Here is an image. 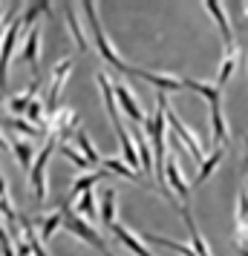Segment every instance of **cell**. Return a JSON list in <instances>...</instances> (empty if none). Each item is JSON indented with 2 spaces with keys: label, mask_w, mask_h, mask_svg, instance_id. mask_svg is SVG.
I'll list each match as a JSON object with an SVG mask.
<instances>
[{
  "label": "cell",
  "mask_w": 248,
  "mask_h": 256,
  "mask_svg": "<svg viewBox=\"0 0 248 256\" xmlns=\"http://www.w3.org/2000/svg\"><path fill=\"white\" fill-rule=\"evenodd\" d=\"M84 14H87V24H90V35H93L95 46H98V52H101V58L113 66V70H118L121 75H133V66L130 64H124V60L118 58L116 46L110 44V38H107L104 26H101V20H98V12H95V3H84L81 6Z\"/></svg>",
  "instance_id": "obj_1"
},
{
  "label": "cell",
  "mask_w": 248,
  "mask_h": 256,
  "mask_svg": "<svg viewBox=\"0 0 248 256\" xmlns=\"http://www.w3.org/2000/svg\"><path fill=\"white\" fill-rule=\"evenodd\" d=\"M61 208H64V228H67V230H70L72 236H78L81 242H87L90 248H95L98 254H104V256H116L113 250H110V248H107L104 236H101V233L95 230V228L90 224V222H84L81 216L75 213V210H70V198H67V202H64Z\"/></svg>",
  "instance_id": "obj_2"
},
{
  "label": "cell",
  "mask_w": 248,
  "mask_h": 256,
  "mask_svg": "<svg viewBox=\"0 0 248 256\" xmlns=\"http://www.w3.org/2000/svg\"><path fill=\"white\" fill-rule=\"evenodd\" d=\"M58 147V138L55 136H47V144H44V150L35 156V164H32V173H29V190L35 193V202L38 204H44L49 196V182H47V164H49V156L52 150Z\"/></svg>",
  "instance_id": "obj_3"
},
{
  "label": "cell",
  "mask_w": 248,
  "mask_h": 256,
  "mask_svg": "<svg viewBox=\"0 0 248 256\" xmlns=\"http://www.w3.org/2000/svg\"><path fill=\"white\" fill-rule=\"evenodd\" d=\"M165 118H167V124H170V130L179 136V141L185 144V150L190 152V158H193L196 164L205 162V158H208V152H205V147H202L199 136H196V132H190V130L185 127V121H182V118H179L170 106H165Z\"/></svg>",
  "instance_id": "obj_4"
},
{
  "label": "cell",
  "mask_w": 248,
  "mask_h": 256,
  "mask_svg": "<svg viewBox=\"0 0 248 256\" xmlns=\"http://www.w3.org/2000/svg\"><path fill=\"white\" fill-rule=\"evenodd\" d=\"M21 29H24V20H21V14H15L12 24H9V32H3V44H0V95H3L6 84H9V60L15 55Z\"/></svg>",
  "instance_id": "obj_5"
},
{
  "label": "cell",
  "mask_w": 248,
  "mask_h": 256,
  "mask_svg": "<svg viewBox=\"0 0 248 256\" xmlns=\"http://www.w3.org/2000/svg\"><path fill=\"white\" fill-rule=\"evenodd\" d=\"M72 58H61L58 66L52 70V84H49L47 95H44V106H47L49 116H55V110H58V98H61V90H64V84H67V78L72 75Z\"/></svg>",
  "instance_id": "obj_6"
},
{
  "label": "cell",
  "mask_w": 248,
  "mask_h": 256,
  "mask_svg": "<svg viewBox=\"0 0 248 256\" xmlns=\"http://www.w3.org/2000/svg\"><path fill=\"white\" fill-rule=\"evenodd\" d=\"M205 9H208V14H211L213 20H216V26H219L225 55H236V40H234V32H231V20H228V14H225V6L219 0H208Z\"/></svg>",
  "instance_id": "obj_7"
},
{
  "label": "cell",
  "mask_w": 248,
  "mask_h": 256,
  "mask_svg": "<svg viewBox=\"0 0 248 256\" xmlns=\"http://www.w3.org/2000/svg\"><path fill=\"white\" fill-rule=\"evenodd\" d=\"M113 92H116L118 110H124V116L130 118L136 127H142L144 112H142V106H139V101H136V95L130 92V86H124V81H113Z\"/></svg>",
  "instance_id": "obj_8"
},
{
  "label": "cell",
  "mask_w": 248,
  "mask_h": 256,
  "mask_svg": "<svg viewBox=\"0 0 248 256\" xmlns=\"http://www.w3.org/2000/svg\"><path fill=\"white\" fill-rule=\"evenodd\" d=\"M133 75L142 78L144 84L156 86V92H182V78L179 75H162V72H150V70H142V66H133Z\"/></svg>",
  "instance_id": "obj_9"
},
{
  "label": "cell",
  "mask_w": 248,
  "mask_h": 256,
  "mask_svg": "<svg viewBox=\"0 0 248 256\" xmlns=\"http://www.w3.org/2000/svg\"><path fill=\"white\" fill-rule=\"evenodd\" d=\"M165 182H167V187L182 198V204H185L188 196H190V184L185 182V176H182V167H179L176 152H167V158H165Z\"/></svg>",
  "instance_id": "obj_10"
},
{
  "label": "cell",
  "mask_w": 248,
  "mask_h": 256,
  "mask_svg": "<svg viewBox=\"0 0 248 256\" xmlns=\"http://www.w3.org/2000/svg\"><path fill=\"white\" fill-rule=\"evenodd\" d=\"M95 81H98V90H101V98H104V106H107V116L113 121V130L121 132V112H118V104H116V92H113V81H110V75L104 70L95 75Z\"/></svg>",
  "instance_id": "obj_11"
},
{
  "label": "cell",
  "mask_w": 248,
  "mask_h": 256,
  "mask_svg": "<svg viewBox=\"0 0 248 256\" xmlns=\"http://www.w3.org/2000/svg\"><path fill=\"white\" fill-rule=\"evenodd\" d=\"M21 58L32 66L38 78V70H41V29L32 26V29H26V40H24V49H21Z\"/></svg>",
  "instance_id": "obj_12"
},
{
  "label": "cell",
  "mask_w": 248,
  "mask_h": 256,
  "mask_svg": "<svg viewBox=\"0 0 248 256\" xmlns=\"http://www.w3.org/2000/svg\"><path fill=\"white\" fill-rule=\"evenodd\" d=\"M179 78H182V86H185V90H190V92L202 95V98L208 101V106H222V90H219L216 84L193 81V78H185V75H179Z\"/></svg>",
  "instance_id": "obj_13"
},
{
  "label": "cell",
  "mask_w": 248,
  "mask_h": 256,
  "mask_svg": "<svg viewBox=\"0 0 248 256\" xmlns=\"http://www.w3.org/2000/svg\"><path fill=\"white\" fill-rule=\"evenodd\" d=\"M110 230H113V236H116L118 242L130 250V254H136V256H156V254H150V250H147V244H144L142 239L130 230V228H124V224H118V222H116Z\"/></svg>",
  "instance_id": "obj_14"
},
{
  "label": "cell",
  "mask_w": 248,
  "mask_h": 256,
  "mask_svg": "<svg viewBox=\"0 0 248 256\" xmlns=\"http://www.w3.org/2000/svg\"><path fill=\"white\" fill-rule=\"evenodd\" d=\"M133 141H136V152H139V164H142V173L147 178H153V147L147 144V132L142 127H136L133 132Z\"/></svg>",
  "instance_id": "obj_15"
},
{
  "label": "cell",
  "mask_w": 248,
  "mask_h": 256,
  "mask_svg": "<svg viewBox=\"0 0 248 256\" xmlns=\"http://www.w3.org/2000/svg\"><path fill=\"white\" fill-rule=\"evenodd\" d=\"M9 150L15 152L21 170H24L26 176L32 173V164H35V147H32V141L29 138H15V141H9Z\"/></svg>",
  "instance_id": "obj_16"
},
{
  "label": "cell",
  "mask_w": 248,
  "mask_h": 256,
  "mask_svg": "<svg viewBox=\"0 0 248 256\" xmlns=\"http://www.w3.org/2000/svg\"><path fill=\"white\" fill-rule=\"evenodd\" d=\"M116 138H118L121 152H124V164L130 167L133 173L142 176V164H139V152H136V141H133V136L127 132V130H121V132H116Z\"/></svg>",
  "instance_id": "obj_17"
},
{
  "label": "cell",
  "mask_w": 248,
  "mask_h": 256,
  "mask_svg": "<svg viewBox=\"0 0 248 256\" xmlns=\"http://www.w3.org/2000/svg\"><path fill=\"white\" fill-rule=\"evenodd\" d=\"M211 136H213V147H228L231 144V132H228V124H225L222 106H211Z\"/></svg>",
  "instance_id": "obj_18"
},
{
  "label": "cell",
  "mask_w": 248,
  "mask_h": 256,
  "mask_svg": "<svg viewBox=\"0 0 248 256\" xmlns=\"http://www.w3.org/2000/svg\"><path fill=\"white\" fill-rule=\"evenodd\" d=\"M41 84H44V81H41V78H35V81L29 84V86H26L21 95L9 98V112H15V118L21 116V112L26 116V106H29V104H32V101L38 98V90H41Z\"/></svg>",
  "instance_id": "obj_19"
},
{
  "label": "cell",
  "mask_w": 248,
  "mask_h": 256,
  "mask_svg": "<svg viewBox=\"0 0 248 256\" xmlns=\"http://www.w3.org/2000/svg\"><path fill=\"white\" fill-rule=\"evenodd\" d=\"M182 219H185V224H188V230H190V248H193V254L196 256H211V250H208V244H205V239H202L199 228H196V222H193V216H190L188 204H182Z\"/></svg>",
  "instance_id": "obj_20"
},
{
  "label": "cell",
  "mask_w": 248,
  "mask_h": 256,
  "mask_svg": "<svg viewBox=\"0 0 248 256\" xmlns=\"http://www.w3.org/2000/svg\"><path fill=\"white\" fill-rule=\"evenodd\" d=\"M101 170H107V173H116L121 176V178H127V182H136V184H144V178L139 173H133L127 164L121 162V158H116V156H107V158H101V164H98Z\"/></svg>",
  "instance_id": "obj_21"
},
{
  "label": "cell",
  "mask_w": 248,
  "mask_h": 256,
  "mask_svg": "<svg viewBox=\"0 0 248 256\" xmlns=\"http://www.w3.org/2000/svg\"><path fill=\"white\" fill-rule=\"evenodd\" d=\"M107 176V170H93V173H78L75 176V182L70 187V198H78V193H90L101 178Z\"/></svg>",
  "instance_id": "obj_22"
},
{
  "label": "cell",
  "mask_w": 248,
  "mask_h": 256,
  "mask_svg": "<svg viewBox=\"0 0 248 256\" xmlns=\"http://www.w3.org/2000/svg\"><path fill=\"white\" fill-rule=\"evenodd\" d=\"M0 127H3V130H15V132H21V136L29 138V141L38 138V136L44 132L38 124H29L26 118H6V116H0Z\"/></svg>",
  "instance_id": "obj_23"
},
{
  "label": "cell",
  "mask_w": 248,
  "mask_h": 256,
  "mask_svg": "<svg viewBox=\"0 0 248 256\" xmlns=\"http://www.w3.org/2000/svg\"><path fill=\"white\" fill-rule=\"evenodd\" d=\"M225 158V147H216L213 152H208V158L199 164V173H196V178H193V184H202V182H208L213 176V170L219 167V162Z\"/></svg>",
  "instance_id": "obj_24"
},
{
  "label": "cell",
  "mask_w": 248,
  "mask_h": 256,
  "mask_svg": "<svg viewBox=\"0 0 248 256\" xmlns=\"http://www.w3.org/2000/svg\"><path fill=\"white\" fill-rule=\"evenodd\" d=\"M64 12H67V24H70V32L72 38H75V44H78V49H81L84 55H90V44H87V35L81 32V24H78V18H75V6H64Z\"/></svg>",
  "instance_id": "obj_25"
},
{
  "label": "cell",
  "mask_w": 248,
  "mask_h": 256,
  "mask_svg": "<svg viewBox=\"0 0 248 256\" xmlns=\"http://www.w3.org/2000/svg\"><path fill=\"white\" fill-rule=\"evenodd\" d=\"M58 228H64V208L55 210V213H49V216H44V222H41V230H38L41 242H49V239L55 236V230H58Z\"/></svg>",
  "instance_id": "obj_26"
},
{
  "label": "cell",
  "mask_w": 248,
  "mask_h": 256,
  "mask_svg": "<svg viewBox=\"0 0 248 256\" xmlns=\"http://www.w3.org/2000/svg\"><path fill=\"white\" fill-rule=\"evenodd\" d=\"M75 213H78V216H81L84 222H90V224H93V222L98 219V210H95V193H93V190H90V193H81V196H78Z\"/></svg>",
  "instance_id": "obj_27"
},
{
  "label": "cell",
  "mask_w": 248,
  "mask_h": 256,
  "mask_svg": "<svg viewBox=\"0 0 248 256\" xmlns=\"http://www.w3.org/2000/svg\"><path fill=\"white\" fill-rule=\"evenodd\" d=\"M72 141L81 147V156H84V158H87L90 164H93V167H95V164H101V156H98V150L93 147V141H90V136H87L84 130H78V132L72 136Z\"/></svg>",
  "instance_id": "obj_28"
},
{
  "label": "cell",
  "mask_w": 248,
  "mask_h": 256,
  "mask_svg": "<svg viewBox=\"0 0 248 256\" xmlns=\"http://www.w3.org/2000/svg\"><path fill=\"white\" fill-rule=\"evenodd\" d=\"M101 222L107 228L116 224V190H104L101 193Z\"/></svg>",
  "instance_id": "obj_29"
},
{
  "label": "cell",
  "mask_w": 248,
  "mask_h": 256,
  "mask_svg": "<svg viewBox=\"0 0 248 256\" xmlns=\"http://www.w3.org/2000/svg\"><path fill=\"white\" fill-rule=\"evenodd\" d=\"M41 14H49V3H26V6H24V14H21L24 29H32Z\"/></svg>",
  "instance_id": "obj_30"
},
{
  "label": "cell",
  "mask_w": 248,
  "mask_h": 256,
  "mask_svg": "<svg viewBox=\"0 0 248 256\" xmlns=\"http://www.w3.org/2000/svg\"><path fill=\"white\" fill-rule=\"evenodd\" d=\"M58 150H61V156H67L78 170H90V167H93V164L81 156V150H75V147H70V144H58Z\"/></svg>",
  "instance_id": "obj_31"
},
{
  "label": "cell",
  "mask_w": 248,
  "mask_h": 256,
  "mask_svg": "<svg viewBox=\"0 0 248 256\" xmlns=\"http://www.w3.org/2000/svg\"><path fill=\"white\" fill-rule=\"evenodd\" d=\"M234 70H236V55H225V58H222V66H219V78H216V86H219V90H222L225 84L231 81Z\"/></svg>",
  "instance_id": "obj_32"
},
{
  "label": "cell",
  "mask_w": 248,
  "mask_h": 256,
  "mask_svg": "<svg viewBox=\"0 0 248 256\" xmlns=\"http://www.w3.org/2000/svg\"><path fill=\"white\" fill-rule=\"evenodd\" d=\"M44 112H47V106H44V98H35L32 104L26 106V121L41 127V124H44Z\"/></svg>",
  "instance_id": "obj_33"
},
{
  "label": "cell",
  "mask_w": 248,
  "mask_h": 256,
  "mask_svg": "<svg viewBox=\"0 0 248 256\" xmlns=\"http://www.w3.org/2000/svg\"><path fill=\"white\" fill-rule=\"evenodd\" d=\"M0 150H9V141L3 138V132H0Z\"/></svg>",
  "instance_id": "obj_34"
},
{
  "label": "cell",
  "mask_w": 248,
  "mask_h": 256,
  "mask_svg": "<svg viewBox=\"0 0 248 256\" xmlns=\"http://www.w3.org/2000/svg\"><path fill=\"white\" fill-rule=\"evenodd\" d=\"M242 138H245V147H248V132L242 136ZM245 170H248V150H245Z\"/></svg>",
  "instance_id": "obj_35"
},
{
  "label": "cell",
  "mask_w": 248,
  "mask_h": 256,
  "mask_svg": "<svg viewBox=\"0 0 248 256\" xmlns=\"http://www.w3.org/2000/svg\"><path fill=\"white\" fill-rule=\"evenodd\" d=\"M0 101H3V95H0Z\"/></svg>",
  "instance_id": "obj_36"
}]
</instances>
